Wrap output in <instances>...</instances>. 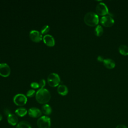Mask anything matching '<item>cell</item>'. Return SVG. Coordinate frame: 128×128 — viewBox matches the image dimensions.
Masks as SVG:
<instances>
[{
  "instance_id": "cell-1",
  "label": "cell",
  "mask_w": 128,
  "mask_h": 128,
  "mask_svg": "<svg viewBox=\"0 0 128 128\" xmlns=\"http://www.w3.org/2000/svg\"><path fill=\"white\" fill-rule=\"evenodd\" d=\"M36 98L40 104H46L50 99V92L46 88H40L36 92Z\"/></svg>"
},
{
  "instance_id": "cell-2",
  "label": "cell",
  "mask_w": 128,
  "mask_h": 128,
  "mask_svg": "<svg viewBox=\"0 0 128 128\" xmlns=\"http://www.w3.org/2000/svg\"><path fill=\"white\" fill-rule=\"evenodd\" d=\"M84 22L88 26H95L99 22V18L98 15L92 12H87L84 16Z\"/></svg>"
},
{
  "instance_id": "cell-3",
  "label": "cell",
  "mask_w": 128,
  "mask_h": 128,
  "mask_svg": "<svg viewBox=\"0 0 128 128\" xmlns=\"http://www.w3.org/2000/svg\"><path fill=\"white\" fill-rule=\"evenodd\" d=\"M37 126L38 128H50L51 126L50 118L46 116H42L37 120Z\"/></svg>"
},
{
  "instance_id": "cell-4",
  "label": "cell",
  "mask_w": 128,
  "mask_h": 128,
  "mask_svg": "<svg viewBox=\"0 0 128 128\" xmlns=\"http://www.w3.org/2000/svg\"><path fill=\"white\" fill-rule=\"evenodd\" d=\"M60 82V78L58 74H57L56 73H50L48 77V84L52 87H55L58 86Z\"/></svg>"
},
{
  "instance_id": "cell-5",
  "label": "cell",
  "mask_w": 128,
  "mask_h": 128,
  "mask_svg": "<svg viewBox=\"0 0 128 128\" xmlns=\"http://www.w3.org/2000/svg\"><path fill=\"white\" fill-rule=\"evenodd\" d=\"M13 101L16 105L18 106H22L26 103L27 98L24 94H18L14 96Z\"/></svg>"
},
{
  "instance_id": "cell-6",
  "label": "cell",
  "mask_w": 128,
  "mask_h": 128,
  "mask_svg": "<svg viewBox=\"0 0 128 128\" xmlns=\"http://www.w3.org/2000/svg\"><path fill=\"white\" fill-rule=\"evenodd\" d=\"M96 11L98 15L102 16H105L108 12V7L104 2H100L96 6Z\"/></svg>"
},
{
  "instance_id": "cell-7",
  "label": "cell",
  "mask_w": 128,
  "mask_h": 128,
  "mask_svg": "<svg viewBox=\"0 0 128 128\" xmlns=\"http://www.w3.org/2000/svg\"><path fill=\"white\" fill-rule=\"evenodd\" d=\"M100 24L106 27H110L114 24V20L109 14L102 16L100 19Z\"/></svg>"
},
{
  "instance_id": "cell-8",
  "label": "cell",
  "mask_w": 128,
  "mask_h": 128,
  "mask_svg": "<svg viewBox=\"0 0 128 128\" xmlns=\"http://www.w3.org/2000/svg\"><path fill=\"white\" fill-rule=\"evenodd\" d=\"M29 36L30 40L34 42H39L42 38L41 32L36 30H32L30 31Z\"/></svg>"
},
{
  "instance_id": "cell-9",
  "label": "cell",
  "mask_w": 128,
  "mask_h": 128,
  "mask_svg": "<svg viewBox=\"0 0 128 128\" xmlns=\"http://www.w3.org/2000/svg\"><path fill=\"white\" fill-rule=\"evenodd\" d=\"M10 73V68L6 63L0 64V75L4 77L8 76Z\"/></svg>"
},
{
  "instance_id": "cell-10",
  "label": "cell",
  "mask_w": 128,
  "mask_h": 128,
  "mask_svg": "<svg viewBox=\"0 0 128 128\" xmlns=\"http://www.w3.org/2000/svg\"><path fill=\"white\" fill-rule=\"evenodd\" d=\"M28 115L34 118H37L40 117L42 112V111L38 108L36 107H32L30 108L28 110Z\"/></svg>"
},
{
  "instance_id": "cell-11",
  "label": "cell",
  "mask_w": 128,
  "mask_h": 128,
  "mask_svg": "<svg viewBox=\"0 0 128 128\" xmlns=\"http://www.w3.org/2000/svg\"><path fill=\"white\" fill-rule=\"evenodd\" d=\"M43 40L44 42L48 46H52L54 45L55 40L54 37L50 34H46L43 37Z\"/></svg>"
},
{
  "instance_id": "cell-12",
  "label": "cell",
  "mask_w": 128,
  "mask_h": 128,
  "mask_svg": "<svg viewBox=\"0 0 128 128\" xmlns=\"http://www.w3.org/2000/svg\"><path fill=\"white\" fill-rule=\"evenodd\" d=\"M8 123L11 126H16L18 124V118L16 114H10L7 118Z\"/></svg>"
},
{
  "instance_id": "cell-13",
  "label": "cell",
  "mask_w": 128,
  "mask_h": 128,
  "mask_svg": "<svg viewBox=\"0 0 128 128\" xmlns=\"http://www.w3.org/2000/svg\"><path fill=\"white\" fill-rule=\"evenodd\" d=\"M104 66L108 68H113L115 66L114 61L111 58H104L103 60Z\"/></svg>"
},
{
  "instance_id": "cell-14",
  "label": "cell",
  "mask_w": 128,
  "mask_h": 128,
  "mask_svg": "<svg viewBox=\"0 0 128 128\" xmlns=\"http://www.w3.org/2000/svg\"><path fill=\"white\" fill-rule=\"evenodd\" d=\"M57 90L58 93L62 96H65L68 93V88L67 86L64 84L58 85Z\"/></svg>"
},
{
  "instance_id": "cell-15",
  "label": "cell",
  "mask_w": 128,
  "mask_h": 128,
  "mask_svg": "<svg viewBox=\"0 0 128 128\" xmlns=\"http://www.w3.org/2000/svg\"><path fill=\"white\" fill-rule=\"evenodd\" d=\"M42 111L44 114L48 116L51 114L52 112V109L50 105L46 104L42 105Z\"/></svg>"
},
{
  "instance_id": "cell-16",
  "label": "cell",
  "mask_w": 128,
  "mask_h": 128,
  "mask_svg": "<svg viewBox=\"0 0 128 128\" xmlns=\"http://www.w3.org/2000/svg\"><path fill=\"white\" fill-rule=\"evenodd\" d=\"M27 112L28 111L25 108H22V107L19 108L15 110V113L16 114L20 117H22L25 115H26V114H27Z\"/></svg>"
},
{
  "instance_id": "cell-17",
  "label": "cell",
  "mask_w": 128,
  "mask_h": 128,
  "mask_svg": "<svg viewBox=\"0 0 128 128\" xmlns=\"http://www.w3.org/2000/svg\"><path fill=\"white\" fill-rule=\"evenodd\" d=\"M16 128H32V127L28 122L22 121L18 124Z\"/></svg>"
},
{
  "instance_id": "cell-18",
  "label": "cell",
  "mask_w": 128,
  "mask_h": 128,
  "mask_svg": "<svg viewBox=\"0 0 128 128\" xmlns=\"http://www.w3.org/2000/svg\"><path fill=\"white\" fill-rule=\"evenodd\" d=\"M119 52L122 55L126 56L128 54V47L124 44H121L118 47Z\"/></svg>"
},
{
  "instance_id": "cell-19",
  "label": "cell",
  "mask_w": 128,
  "mask_h": 128,
  "mask_svg": "<svg viewBox=\"0 0 128 128\" xmlns=\"http://www.w3.org/2000/svg\"><path fill=\"white\" fill-rule=\"evenodd\" d=\"M94 34L96 36H101L103 32H104V30L102 26L100 25H98L94 28Z\"/></svg>"
},
{
  "instance_id": "cell-20",
  "label": "cell",
  "mask_w": 128,
  "mask_h": 128,
  "mask_svg": "<svg viewBox=\"0 0 128 128\" xmlns=\"http://www.w3.org/2000/svg\"><path fill=\"white\" fill-rule=\"evenodd\" d=\"M50 30V27L48 25H44V26L41 30H40V32L42 34H45L47 33Z\"/></svg>"
},
{
  "instance_id": "cell-21",
  "label": "cell",
  "mask_w": 128,
  "mask_h": 128,
  "mask_svg": "<svg viewBox=\"0 0 128 128\" xmlns=\"http://www.w3.org/2000/svg\"><path fill=\"white\" fill-rule=\"evenodd\" d=\"M35 90L33 89L29 90L26 92V96L28 97H32L35 94Z\"/></svg>"
},
{
  "instance_id": "cell-22",
  "label": "cell",
  "mask_w": 128,
  "mask_h": 128,
  "mask_svg": "<svg viewBox=\"0 0 128 128\" xmlns=\"http://www.w3.org/2000/svg\"><path fill=\"white\" fill-rule=\"evenodd\" d=\"M40 88H43L46 85V81L44 79H42L38 82Z\"/></svg>"
},
{
  "instance_id": "cell-23",
  "label": "cell",
  "mask_w": 128,
  "mask_h": 128,
  "mask_svg": "<svg viewBox=\"0 0 128 128\" xmlns=\"http://www.w3.org/2000/svg\"><path fill=\"white\" fill-rule=\"evenodd\" d=\"M30 86L34 88H40V86H39V84L37 82H32L30 84Z\"/></svg>"
},
{
  "instance_id": "cell-24",
  "label": "cell",
  "mask_w": 128,
  "mask_h": 128,
  "mask_svg": "<svg viewBox=\"0 0 128 128\" xmlns=\"http://www.w3.org/2000/svg\"><path fill=\"white\" fill-rule=\"evenodd\" d=\"M4 113L7 116H8L10 113V110H8V108H6L4 110Z\"/></svg>"
},
{
  "instance_id": "cell-25",
  "label": "cell",
  "mask_w": 128,
  "mask_h": 128,
  "mask_svg": "<svg viewBox=\"0 0 128 128\" xmlns=\"http://www.w3.org/2000/svg\"><path fill=\"white\" fill-rule=\"evenodd\" d=\"M116 128H127V127L124 124H118Z\"/></svg>"
},
{
  "instance_id": "cell-26",
  "label": "cell",
  "mask_w": 128,
  "mask_h": 128,
  "mask_svg": "<svg viewBox=\"0 0 128 128\" xmlns=\"http://www.w3.org/2000/svg\"><path fill=\"white\" fill-rule=\"evenodd\" d=\"M97 60H98V61L103 62L104 58H103L102 56H98V58H97Z\"/></svg>"
},
{
  "instance_id": "cell-27",
  "label": "cell",
  "mask_w": 128,
  "mask_h": 128,
  "mask_svg": "<svg viewBox=\"0 0 128 128\" xmlns=\"http://www.w3.org/2000/svg\"><path fill=\"white\" fill-rule=\"evenodd\" d=\"M2 116L1 114H0V121H1L2 120Z\"/></svg>"
},
{
  "instance_id": "cell-28",
  "label": "cell",
  "mask_w": 128,
  "mask_h": 128,
  "mask_svg": "<svg viewBox=\"0 0 128 128\" xmlns=\"http://www.w3.org/2000/svg\"></svg>"
}]
</instances>
